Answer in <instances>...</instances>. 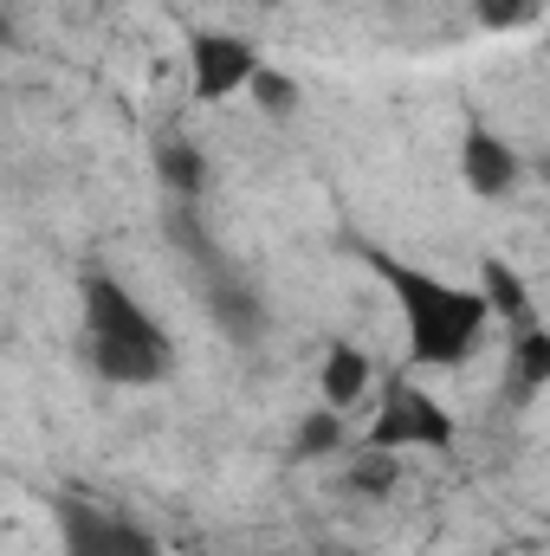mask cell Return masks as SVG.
<instances>
[{"label":"cell","mask_w":550,"mask_h":556,"mask_svg":"<svg viewBox=\"0 0 550 556\" xmlns=\"http://www.w3.org/2000/svg\"><path fill=\"white\" fill-rule=\"evenodd\" d=\"M370 266L383 273V285H389L396 304H402L409 363H421V369H453V363L473 356V343H479L486 324H492V311H486L479 291L447 285V278L421 273L409 260H389V253H370Z\"/></svg>","instance_id":"obj_1"},{"label":"cell","mask_w":550,"mask_h":556,"mask_svg":"<svg viewBox=\"0 0 550 556\" xmlns=\"http://www.w3.org/2000/svg\"><path fill=\"white\" fill-rule=\"evenodd\" d=\"M85 298V356L104 382H162L168 363H175V343L168 330L142 311L137 298L117 285L111 273H85L78 285Z\"/></svg>","instance_id":"obj_2"},{"label":"cell","mask_w":550,"mask_h":556,"mask_svg":"<svg viewBox=\"0 0 550 556\" xmlns=\"http://www.w3.org/2000/svg\"><path fill=\"white\" fill-rule=\"evenodd\" d=\"M363 446H376V453H402V446H453V415H447L427 389L396 382Z\"/></svg>","instance_id":"obj_3"},{"label":"cell","mask_w":550,"mask_h":556,"mask_svg":"<svg viewBox=\"0 0 550 556\" xmlns=\"http://www.w3.org/2000/svg\"><path fill=\"white\" fill-rule=\"evenodd\" d=\"M253 72H260V52H253L240 33H214V26H201V33L188 39V85H195V98L221 104V98L247 91Z\"/></svg>","instance_id":"obj_4"},{"label":"cell","mask_w":550,"mask_h":556,"mask_svg":"<svg viewBox=\"0 0 550 556\" xmlns=\"http://www.w3.org/2000/svg\"><path fill=\"white\" fill-rule=\"evenodd\" d=\"M59 538H65V556H155V544L137 525H124L98 505H78V498L59 505Z\"/></svg>","instance_id":"obj_5"},{"label":"cell","mask_w":550,"mask_h":556,"mask_svg":"<svg viewBox=\"0 0 550 556\" xmlns=\"http://www.w3.org/2000/svg\"><path fill=\"white\" fill-rule=\"evenodd\" d=\"M460 175H466V188H473L479 201H499V194H512V188H518L525 162H518V149L499 137L492 124H473L466 142H460Z\"/></svg>","instance_id":"obj_6"},{"label":"cell","mask_w":550,"mask_h":556,"mask_svg":"<svg viewBox=\"0 0 550 556\" xmlns=\"http://www.w3.org/2000/svg\"><path fill=\"white\" fill-rule=\"evenodd\" d=\"M317 389H324V408H357L363 389H370V356L357 343H330L324 350V369H317Z\"/></svg>","instance_id":"obj_7"},{"label":"cell","mask_w":550,"mask_h":556,"mask_svg":"<svg viewBox=\"0 0 550 556\" xmlns=\"http://www.w3.org/2000/svg\"><path fill=\"white\" fill-rule=\"evenodd\" d=\"M155 175H162L168 194H188V201H195V194L208 188V155L182 137V130H168V137L155 142Z\"/></svg>","instance_id":"obj_8"},{"label":"cell","mask_w":550,"mask_h":556,"mask_svg":"<svg viewBox=\"0 0 550 556\" xmlns=\"http://www.w3.org/2000/svg\"><path fill=\"white\" fill-rule=\"evenodd\" d=\"M479 278H486V285H479L486 311H499V317H505V324H518V330H525V324H538V317H532V291H525V278L512 273L505 260H479Z\"/></svg>","instance_id":"obj_9"},{"label":"cell","mask_w":550,"mask_h":556,"mask_svg":"<svg viewBox=\"0 0 550 556\" xmlns=\"http://www.w3.org/2000/svg\"><path fill=\"white\" fill-rule=\"evenodd\" d=\"M550 382V330L525 324L512 343V402H538V389Z\"/></svg>","instance_id":"obj_10"},{"label":"cell","mask_w":550,"mask_h":556,"mask_svg":"<svg viewBox=\"0 0 550 556\" xmlns=\"http://www.w3.org/2000/svg\"><path fill=\"white\" fill-rule=\"evenodd\" d=\"M396 479H402L396 453H376V446H363V459L350 466V492H363V498H383V492H389Z\"/></svg>","instance_id":"obj_11"},{"label":"cell","mask_w":550,"mask_h":556,"mask_svg":"<svg viewBox=\"0 0 550 556\" xmlns=\"http://www.w3.org/2000/svg\"><path fill=\"white\" fill-rule=\"evenodd\" d=\"M298 453H304V459L343 453V415H337V408H317V415L298 427Z\"/></svg>","instance_id":"obj_12"},{"label":"cell","mask_w":550,"mask_h":556,"mask_svg":"<svg viewBox=\"0 0 550 556\" xmlns=\"http://www.w3.org/2000/svg\"><path fill=\"white\" fill-rule=\"evenodd\" d=\"M247 91H253L260 111H273V117H291V111H298V85H291L285 72H266V65H260V72L247 78Z\"/></svg>","instance_id":"obj_13"},{"label":"cell","mask_w":550,"mask_h":556,"mask_svg":"<svg viewBox=\"0 0 550 556\" xmlns=\"http://www.w3.org/2000/svg\"><path fill=\"white\" fill-rule=\"evenodd\" d=\"M532 7H538V0H473L479 26H499V33H505V26H525V20H532Z\"/></svg>","instance_id":"obj_14"},{"label":"cell","mask_w":550,"mask_h":556,"mask_svg":"<svg viewBox=\"0 0 550 556\" xmlns=\"http://www.w3.org/2000/svg\"><path fill=\"white\" fill-rule=\"evenodd\" d=\"M7 39H13V26H7V13H0V46H7Z\"/></svg>","instance_id":"obj_15"}]
</instances>
